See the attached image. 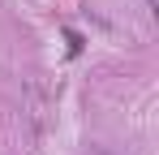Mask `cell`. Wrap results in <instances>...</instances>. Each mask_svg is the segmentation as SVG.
I'll list each match as a JSON object with an SVG mask.
<instances>
[{
    "label": "cell",
    "mask_w": 159,
    "mask_h": 155,
    "mask_svg": "<svg viewBox=\"0 0 159 155\" xmlns=\"http://www.w3.org/2000/svg\"><path fill=\"white\" fill-rule=\"evenodd\" d=\"M65 39H69V52H73V56H78V52L86 48V43H82V35H78V30H65Z\"/></svg>",
    "instance_id": "6da1fadb"
}]
</instances>
